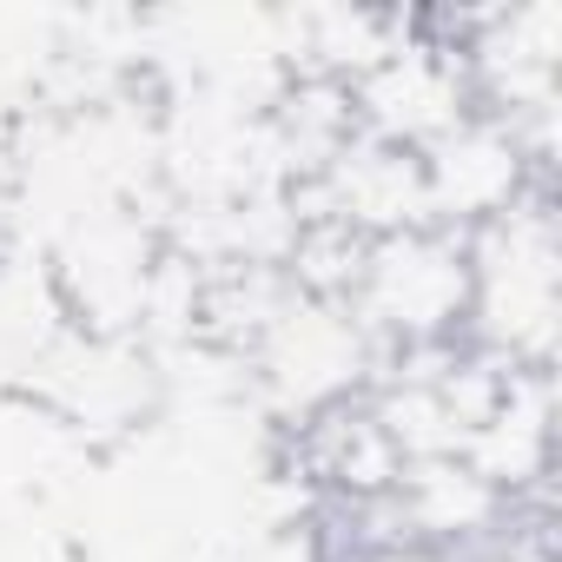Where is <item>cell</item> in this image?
<instances>
[{"mask_svg":"<svg viewBox=\"0 0 562 562\" xmlns=\"http://www.w3.org/2000/svg\"><path fill=\"white\" fill-rule=\"evenodd\" d=\"M351 312L371 325L384 351H417V345H450L463 338L470 312V251L463 232L443 225H411L391 238L364 245Z\"/></svg>","mask_w":562,"mask_h":562,"instance_id":"3","label":"cell"},{"mask_svg":"<svg viewBox=\"0 0 562 562\" xmlns=\"http://www.w3.org/2000/svg\"><path fill=\"white\" fill-rule=\"evenodd\" d=\"M424 205L430 225L443 232H476L490 218H503L516 199H529L536 186H549V166L529 159V146L509 133V120L470 106L450 133H437L424 153Z\"/></svg>","mask_w":562,"mask_h":562,"instance_id":"5","label":"cell"},{"mask_svg":"<svg viewBox=\"0 0 562 562\" xmlns=\"http://www.w3.org/2000/svg\"><path fill=\"white\" fill-rule=\"evenodd\" d=\"M384 358L391 351L371 338L351 299H318V292H285L278 312L258 325V338L238 351L245 378L258 384V397L271 404V417L285 430L331 404L364 397Z\"/></svg>","mask_w":562,"mask_h":562,"instance_id":"2","label":"cell"},{"mask_svg":"<svg viewBox=\"0 0 562 562\" xmlns=\"http://www.w3.org/2000/svg\"><path fill=\"white\" fill-rule=\"evenodd\" d=\"M345 562H457L450 549H437V542H417V536H397V542H378V549H358V555H345Z\"/></svg>","mask_w":562,"mask_h":562,"instance_id":"6","label":"cell"},{"mask_svg":"<svg viewBox=\"0 0 562 562\" xmlns=\"http://www.w3.org/2000/svg\"><path fill=\"white\" fill-rule=\"evenodd\" d=\"M470 251V312H463V345L509 371H555V338H562V232H555V199L536 186L516 199L503 218L463 232Z\"/></svg>","mask_w":562,"mask_h":562,"instance_id":"1","label":"cell"},{"mask_svg":"<svg viewBox=\"0 0 562 562\" xmlns=\"http://www.w3.org/2000/svg\"><path fill=\"white\" fill-rule=\"evenodd\" d=\"M345 93H351V126L364 139L404 146V153H424L437 133H450L476 106L457 47L443 34H430L424 14H404L397 34L384 41V54L364 74H351Z\"/></svg>","mask_w":562,"mask_h":562,"instance_id":"4","label":"cell"}]
</instances>
